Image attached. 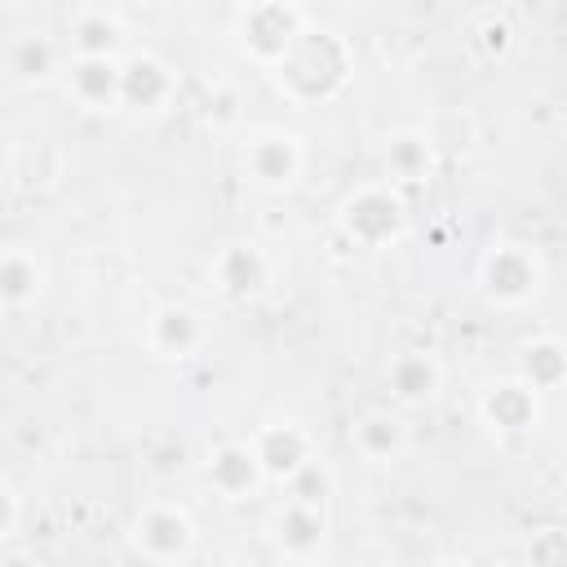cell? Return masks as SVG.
Returning a JSON list of instances; mask_svg holds the SVG:
<instances>
[{
  "label": "cell",
  "instance_id": "17",
  "mask_svg": "<svg viewBox=\"0 0 567 567\" xmlns=\"http://www.w3.org/2000/svg\"><path fill=\"white\" fill-rule=\"evenodd\" d=\"M385 390L394 408H425L443 390V359L434 350H403L385 363Z\"/></svg>",
  "mask_w": 567,
  "mask_h": 567
},
{
  "label": "cell",
  "instance_id": "10",
  "mask_svg": "<svg viewBox=\"0 0 567 567\" xmlns=\"http://www.w3.org/2000/svg\"><path fill=\"white\" fill-rule=\"evenodd\" d=\"M213 328L208 319L186 306V301H164L159 310H151L146 319V350L155 359H168V363H182V359H195L204 346H208Z\"/></svg>",
  "mask_w": 567,
  "mask_h": 567
},
{
  "label": "cell",
  "instance_id": "1",
  "mask_svg": "<svg viewBox=\"0 0 567 567\" xmlns=\"http://www.w3.org/2000/svg\"><path fill=\"white\" fill-rule=\"evenodd\" d=\"M275 80L284 84V93L297 106H310V102L332 97L350 80V58H346L341 35L328 31V27H310L297 40V49L284 58V66L275 71Z\"/></svg>",
  "mask_w": 567,
  "mask_h": 567
},
{
  "label": "cell",
  "instance_id": "15",
  "mask_svg": "<svg viewBox=\"0 0 567 567\" xmlns=\"http://www.w3.org/2000/svg\"><path fill=\"white\" fill-rule=\"evenodd\" d=\"M204 483H208L221 501H248V496L266 483L252 443H248V439H226V443H217V447L204 456Z\"/></svg>",
  "mask_w": 567,
  "mask_h": 567
},
{
  "label": "cell",
  "instance_id": "3",
  "mask_svg": "<svg viewBox=\"0 0 567 567\" xmlns=\"http://www.w3.org/2000/svg\"><path fill=\"white\" fill-rule=\"evenodd\" d=\"M337 230L363 252H381V248L399 244L408 235V204H403L399 186L368 182V186L350 190L337 204Z\"/></svg>",
  "mask_w": 567,
  "mask_h": 567
},
{
  "label": "cell",
  "instance_id": "28",
  "mask_svg": "<svg viewBox=\"0 0 567 567\" xmlns=\"http://www.w3.org/2000/svg\"><path fill=\"white\" fill-rule=\"evenodd\" d=\"M306 567H332V563H323V558H319V563H306Z\"/></svg>",
  "mask_w": 567,
  "mask_h": 567
},
{
  "label": "cell",
  "instance_id": "13",
  "mask_svg": "<svg viewBox=\"0 0 567 567\" xmlns=\"http://www.w3.org/2000/svg\"><path fill=\"white\" fill-rule=\"evenodd\" d=\"M474 408H478V421L496 434H523V430L540 425V394L527 381H518L514 372L501 381H487L478 390Z\"/></svg>",
  "mask_w": 567,
  "mask_h": 567
},
{
  "label": "cell",
  "instance_id": "27",
  "mask_svg": "<svg viewBox=\"0 0 567 567\" xmlns=\"http://www.w3.org/2000/svg\"><path fill=\"white\" fill-rule=\"evenodd\" d=\"M434 567H470V563H461V558H443V563H434Z\"/></svg>",
  "mask_w": 567,
  "mask_h": 567
},
{
  "label": "cell",
  "instance_id": "7",
  "mask_svg": "<svg viewBox=\"0 0 567 567\" xmlns=\"http://www.w3.org/2000/svg\"><path fill=\"white\" fill-rule=\"evenodd\" d=\"M66 40L49 35L44 27L35 31H18L4 40V80L13 89H44V84H62L66 75Z\"/></svg>",
  "mask_w": 567,
  "mask_h": 567
},
{
  "label": "cell",
  "instance_id": "22",
  "mask_svg": "<svg viewBox=\"0 0 567 567\" xmlns=\"http://www.w3.org/2000/svg\"><path fill=\"white\" fill-rule=\"evenodd\" d=\"M284 492H288V501H301V505H310V509H328L332 496H337V474H332V465H328L323 456H315Z\"/></svg>",
  "mask_w": 567,
  "mask_h": 567
},
{
  "label": "cell",
  "instance_id": "12",
  "mask_svg": "<svg viewBox=\"0 0 567 567\" xmlns=\"http://www.w3.org/2000/svg\"><path fill=\"white\" fill-rule=\"evenodd\" d=\"M62 93L93 115L124 106V62L115 58H71L62 75Z\"/></svg>",
  "mask_w": 567,
  "mask_h": 567
},
{
  "label": "cell",
  "instance_id": "8",
  "mask_svg": "<svg viewBox=\"0 0 567 567\" xmlns=\"http://www.w3.org/2000/svg\"><path fill=\"white\" fill-rule=\"evenodd\" d=\"M248 443H252V452H257V461H261L266 483H284V487L319 456L315 434H310L301 421H292V416H279V421L257 425V430L248 434Z\"/></svg>",
  "mask_w": 567,
  "mask_h": 567
},
{
  "label": "cell",
  "instance_id": "18",
  "mask_svg": "<svg viewBox=\"0 0 567 567\" xmlns=\"http://www.w3.org/2000/svg\"><path fill=\"white\" fill-rule=\"evenodd\" d=\"M49 284V266L31 244H4L0 248V301L9 315L31 310L44 297Z\"/></svg>",
  "mask_w": 567,
  "mask_h": 567
},
{
  "label": "cell",
  "instance_id": "23",
  "mask_svg": "<svg viewBox=\"0 0 567 567\" xmlns=\"http://www.w3.org/2000/svg\"><path fill=\"white\" fill-rule=\"evenodd\" d=\"M470 44H474L478 53H487V58H505L509 44H514V31H509V22H505L496 9H487V13H478V22H474V31H470Z\"/></svg>",
  "mask_w": 567,
  "mask_h": 567
},
{
  "label": "cell",
  "instance_id": "14",
  "mask_svg": "<svg viewBox=\"0 0 567 567\" xmlns=\"http://www.w3.org/2000/svg\"><path fill=\"white\" fill-rule=\"evenodd\" d=\"M177 102V75L151 49H133L124 58V106L137 115H164Z\"/></svg>",
  "mask_w": 567,
  "mask_h": 567
},
{
  "label": "cell",
  "instance_id": "9",
  "mask_svg": "<svg viewBox=\"0 0 567 567\" xmlns=\"http://www.w3.org/2000/svg\"><path fill=\"white\" fill-rule=\"evenodd\" d=\"M208 275H213V288H217L221 301L248 306L270 288V257L252 239H230V244H221L213 252Z\"/></svg>",
  "mask_w": 567,
  "mask_h": 567
},
{
  "label": "cell",
  "instance_id": "21",
  "mask_svg": "<svg viewBox=\"0 0 567 567\" xmlns=\"http://www.w3.org/2000/svg\"><path fill=\"white\" fill-rule=\"evenodd\" d=\"M385 182L399 186V182H425L434 173V142L425 137V128H399L385 137Z\"/></svg>",
  "mask_w": 567,
  "mask_h": 567
},
{
  "label": "cell",
  "instance_id": "24",
  "mask_svg": "<svg viewBox=\"0 0 567 567\" xmlns=\"http://www.w3.org/2000/svg\"><path fill=\"white\" fill-rule=\"evenodd\" d=\"M527 567H567V527H536L527 540Z\"/></svg>",
  "mask_w": 567,
  "mask_h": 567
},
{
  "label": "cell",
  "instance_id": "19",
  "mask_svg": "<svg viewBox=\"0 0 567 567\" xmlns=\"http://www.w3.org/2000/svg\"><path fill=\"white\" fill-rule=\"evenodd\" d=\"M408 425L399 412L390 408H363L354 421H350V447L368 461V465H394L403 452H408Z\"/></svg>",
  "mask_w": 567,
  "mask_h": 567
},
{
  "label": "cell",
  "instance_id": "5",
  "mask_svg": "<svg viewBox=\"0 0 567 567\" xmlns=\"http://www.w3.org/2000/svg\"><path fill=\"white\" fill-rule=\"evenodd\" d=\"M478 288H483V297L492 306L518 310V306H527V301L540 297V288H545V261L523 239H496V244H487V252L478 261Z\"/></svg>",
  "mask_w": 567,
  "mask_h": 567
},
{
  "label": "cell",
  "instance_id": "6",
  "mask_svg": "<svg viewBox=\"0 0 567 567\" xmlns=\"http://www.w3.org/2000/svg\"><path fill=\"white\" fill-rule=\"evenodd\" d=\"M239 168L257 190L284 195L297 186V177L306 168V146L288 128H252L239 146Z\"/></svg>",
  "mask_w": 567,
  "mask_h": 567
},
{
  "label": "cell",
  "instance_id": "11",
  "mask_svg": "<svg viewBox=\"0 0 567 567\" xmlns=\"http://www.w3.org/2000/svg\"><path fill=\"white\" fill-rule=\"evenodd\" d=\"M66 53L71 58H115L124 62L128 49V27L120 18V9L106 4H80L66 18Z\"/></svg>",
  "mask_w": 567,
  "mask_h": 567
},
{
  "label": "cell",
  "instance_id": "2",
  "mask_svg": "<svg viewBox=\"0 0 567 567\" xmlns=\"http://www.w3.org/2000/svg\"><path fill=\"white\" fill-rule=\"evenodd\" d=\"M315 27V18L301 4H244L235 9V44L244 49L248 62H257L261 71H279L284 58L297 49V40Z\"/></svg>",
  "mask_w": 567,
  "mask_h": 567
},
{
  "label": "cell",
  "instance_id": "16",
  "mask_svg": "<svg viewBox=\"0 0 567 567\" xmlns=\"http://www.w3.org/2000/svg\"><path fill=\"white\" fill-rule=\"evenodd\" d=\"M275 545L288 558V567H306L323 558V540H328V509H310L301 501H288L275 509Z\"/></svg>",
  "mask_w": 567,
  "mask_h": 567
},
{
  "label": "cell",
  "instance_id": "26",
  "mask_svg": "<svg viewBox=\"0 0 567 567\" xmlns=\"http://www.w3.org/2000/svg\"><path fill=\"white\" fill-rule=\"evenodd\" d=\"M0 567H35V554H27V549H18V545H4Z\"/></svg>",
  "mask_w": 567,
  "mask_h": 567
},
{
  "label": "cell",
  "instance_id": "20",
  "mask_svg": "<svg viewBox=\"0 0 567 567\" xmlns=\"http://www.w3.org/2000/svg\"><path fill=\"white\" fill-rule=\"evenodd\" d=\"M514 377L527 381L536 394L563 385V381H567V346H563L558 337H549V332L527 337V341L514 350Z\"/></svg>",
  "mask_w": 567,
  "mask_h": 567
},
{
  "label": "cell",
  "instance_id": "25",
  "mask_svg": "<svg viewBox=\"0 0 567 567\" xmlns=\"http://www.w3.org/2000/svg\"><path fill=\"white\" fill-rule=\"evenodd\" d=\"M0 505H4V514H0V540L13 545L18 540V527H22V492H18L13 478H0Z\"/></svg>",
  "mask_w": 567,
  "mask_h": 567
},
{
  "label": "cell",
  "instance_id": "4",
  "mask_svg": "<svg viewBox=\"0 0 567 567\" xmlns=\"http://www.w3.org/2000/svg\"><path fill=\"white\" fill-rule=\"evenodd\" d=\"M128 545H133L137 558H146L155 567H182L195 554V545H199V527H195L186 505H177V501H146L128 518Z\"/></svg>",
  "mask_w": 567,
  "mask_h": 567
}]
</instances>
